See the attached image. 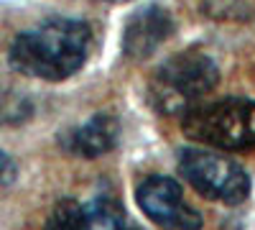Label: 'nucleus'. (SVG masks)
I'll return each mask as SVG.
<instances>
[{"instance_id":"obj_6","label":"nucleus","mask_w":255,"mask_h":230,"mask_svg":"<svg viewBox=\"0 0 255 230\" xmlns=\"http://www.w3.org/2000/svg\"><path fill=\"white\" fill-rule=\"evenodd\" d=\"M174 33V18L161 5L138 8L125 23L123 54L133 61H143L158 51V46Z\"/></svg>"},{"instance_id":"obj_10","label":"nucleus","mask_w":255,"mask_h":230,"mask_svg":"<svg viewBox=\"0 0 255 230\" xmlns=\"http://www.w3.org/2000/svg\"><path fill=\"white\" fill-rule=\"evenodd\" d=\"M46 225L49 228H87L84 225V207L74 200H64L54 207Z\"/></svg>"},{"instance_id":"obj_12","label":"nucleus","mask_w":255,"mask_h":230,"mask_svg":"<svg viewBox=\"0 0 255 230\" xmlns=\"http://www.w3.org/2000/svg\"><path fill=\"white\" fill-rule=\"evenodd\" d=\"M110 3H123V0H110Z\"/></svg>"},{"instance_id":"obj_9","label":"nucleus","mask_w":255,"mask_h":230,"mask_svg":"<svg viewBox=\"0 0 255 230\" xmlns=\"http://www.w3.org/2000/svg\"><path fill=\"white\" fill-rule=\"evenodd\" d=\"M28 115H31V102L23 95L0 85V125L23 123Z\"/></svg>"},{"instance_id":"obj_7","label":"nucleus","mask_w":255,"mask_h":230,"mask_svg":"<svg viewBox=\"0 0 255 230\" xmlns=\"http://www.w3.org/2000/svg\"><path fill=\"white\" fill-rule=\"evenodd\" d=\"M120 138V123L115 115L100 113L90 118L87 123L69 128L64 136H59V143L64 151H69L82 159H97L102 154H110Z\"/></svg>"},{"instance_id":"obj_5","label":"nucleus","mask_w":255,"mask_h":230,"mask_svg":"<svg viewBox=\"0 0 255 230\" xmlns=\"http://www.w3.org/2000/svg\"><path fill=\"white\" fill-rule=\"evenodd\" d=\"M135 200L145 218L161 228L194 230L202 225V215L186 205L181 187L168 177H148L145 182H140Z\"/></svg>"},{"instance_id":"obj_1","label":"nucleus","mask_w":255,"mask_h":230,"mask_svg":"<svg viewBox=\"0 0 255 230\" xmlns=\"http://www.w3.org/2000/svg\"><path fill=\"white\" fill-rule=\"evenodd\" d=\"M90 49L92 31L84 20L49 18L13 38L8 61L26 77L61 82L84 67Z\"/></svg>"},{"instance_id":"obj_3","label":"nucleus","mask_w":255,"mask_h":230,"mask_svg":"<svg viewBox=\"0 0 255 230\" xmlns=\"http://www.w3.org/2000/svg\"><path fill=\"white\" fill-rule=\"evenodd\" d=\"M181 131L186 138L220 151L255 149V100L197 102L181 115Z\"/></svg>"},{"instance_id":"obj_11","label":"nucleus","mask_w":255,"mask_h":230,"mask_svg":"<svg viewBox=\"0 0 255 230\" xmlns=\"http://www.w3.org/2000/svg\"><path fill=\"white\" fill-rule=\"evenodd\" d=\"M13 174H15V164L10 161V156H8V154L0 151V184L10 182V179H13Z\"/></svg>"},{"instance_id":"obj_4","label":"nucleus","mask_w":255,"mask_h":230,"mask_svg":"<svg viewBox=\"0 0 255 230\" xmlns=\"http://www.w3.org/2000/svg\"><path fill=\"white\" fill-rule=\"evenodd\" d=\"M179 172L199 195L225 205H240L250 197V177L243 166L217 151L184 149L179 154Z\"/></svg>"},{"instance_id":"obj_8","label":"nucleus","mask_w":255,"mask_h":230,"mask_svg":"<svg viewBox=\"0 0 255 230\" xmlns=\"http://www.w3.org/2000/svg\"><path fill=\"white\" fill-rule=\"evenodd\" d=\"M84 207V225L87 228H123L125 210L113 197H95Z\"/></svg>"},{"instance_id":"obj_2","label":"nucleus","mask_w":255,"mask_h":230,"mask_svg":"<svg viewBox=\"0 0 255 230\" xmlns=\"http://www.w3.org/2000/svg\"><path fill=\"white\" fill-rule=\"evenodd\" d=\"M220 69L215 59L202 49H186L168 56L156 69L148 95L153 108L163 115H184L215 90Z\"/></svg>"}]
</instances>
